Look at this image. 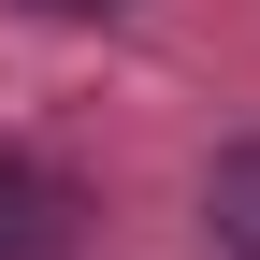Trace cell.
<instances>
[{
    "label": "cell",
    "instance_id": "1",
    "mask_svg": "<svg viewBox=\"0 0 260 260\" xmlns=\"http://www.w3.org/2000/svg\"><path fill=\"white\" fill-rule=\"evenodd\" d=\"M73 174H58V159H15L0 145V260H73Z\"/></svg>",
    "mask_w": 260,
    "mask_h": 260
},
{
    "label": "cell",
    "instance_id": "2",
    "mask_svg": "<svg viewBox=\"0 0 260 260\" xmlns=\"http://www.w3.org/2000/svg\"><path fill=\"white\" fill-rule=\"evenodd\" d=\"M44 15H102V0H44Z\"/></svg>",
    "mask_w": 260,
    "mask_h": 260
}]
</instances>
